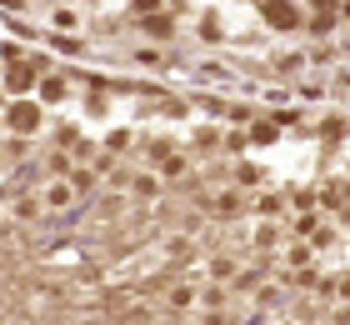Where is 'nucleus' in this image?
<instances>
[{
    "mask_svg": "<svg viewBox=\"0 0 350 325\" xmlns=\"http://www.w3.org/2000/svg\"><path fill=\"white\" fill-rule=\"evenodd\" d=\"M45 125V110H40V101H10V110H5V130L10 135H36V130Z\"/></svg>",
    "mask_w": 350,
    "mask_h": 325,
    "instance_id": "nucleus-1",
    "label": "nucleus"
},
{
    "mask_svg": "<svg viewBox=\"0 0 350 325\" xmlns=\"http://www.w3.org/2000/svg\"><path fill=\"white\" fill-rule=\"evenodd\" d=\"M40 200L51 216H66V210H75V200H81V190H75L70 175H55V181H45L40 185Z\"/></svg>",
    "mask_w": 350,
    "mask_h": 325,
    "instance_id": "nucleus-2",
    "label": "nucleus"
},
{
    "mask_svg": "<svg viewBox=\"0 0 350 325\" xmlns=\"http://www.w3.org/2000/svg\"><path fill=\"white\" fill-rule=\"evenodd\" d=\"M200 205L211 210L215 220H235V216H245V205H250V200H245V190H241V185H230V190H220V195H205Z\"/></svg>",
    "mask_w": 350,
    "mask_h": 325,
    "instance_id": "nucleus-3",
    "label": "nucleus"
},
{
    "mask_svg": "<svg viewBox=\"0 0 350 325\" xmlns=\"http://www.w3.org/2000/svg\"><path fill=\"white\" fill-rule=\"evenodd\" d=\"M30 86H40V65H25V60H15L10 70H5V90L21 101V95L30 90Z\"/></svg>",
    "mask_w": 350,
    "mask_h": 325,
    "instance_id": "nucleus-4",
    "label": "nucleus"
},
{
    "mask_svg": "<svg viewBox=\"0 0 350 325\" xmlns=\"http://www.w3.org/2000/svg\"><path fill=\"white\" fill-rule=\"evenodd\" d=\"M185 170H190V160H185V155H175V151L155 155V175H161V181H185Z\"/></svg>",
    "mask_w": 350,
    "mask_h": 325,
    "instance_id": "nucleus-5",
    "label": "nucleus"
},
{
    "mask_svg": "<svg viewBox=\"0 0 350 325\" xmlns=\"http://www.w3.org/2000/svg\"><path fill=\"white\" fill-rule=\"evenodd\" d=\"M40 216H45V200H40V195H21V200L10 205V220H15V225H30V220H40Z\"/></svg>",
    "mask_w": 350,
    "mask_h": 325,
    "instance_id": "nucleus-6",
    "label": "nucleus"
},
{
    "mask_svg": "<svg viewBox=\"0 0 350 325\" xmlns=\"http://www.w3.org/2000/svg\"><path fill=\"white\" fill-rule=\"evenodd\" d=\"M165 300H170V311H190V305H200V285H190V281H175L165 290Z\"/></svg>",
    "mask_w": 350,
    "mask_h": 325,
    "instance_id": "nucleus-7",
    "label": "nucleus"
},
{
    "mask_svg": "<svg viewBox=\"0 0 350 325\" xmlns=\"http://www.w3.org/2000/svg\"><path fill=\"white\" fill-rule=\"evenodd\" d=\"M226 305H230V285H220V281L200 285V311H226Z\"/></svg>",
    "mask_w": 350,
    "mask_h": 325,
    "instance_id": "nucleus-8",
    "label": "nucleus"
},
{
    "mask_svg": "<svg viewBox=\"0 0 350 325\" xmlns=\"http://www.w3.org/2000/svg\"><path fill=\"white\" fill-rule=\"evenodd\" d=\"M265 21L270 25H300V10L291 0H265Z\"/></svg>",
    "mask_w": 350,
    "mask_h": 325,
    "instance_id": "nucleus-9",
    "label": "nucleus"
},
{
    "mask_svg": "<svg viewBox=\"0 0 350 325\" xmlns=\"http://www.w3.org/2000/svg\"><path fill=\"white\" fill-rule=\"evenodd\" d=\"M55 101H66V80L60 75H40V105H55Z\"/></svg>",
    "mask_w": 350,
    "mask_h": 325,
    "instance_id": "nucleus-10",
    "label": "nucleus"
},
{
    "mask_svg": "<svg viewBox=\"0 0 350 325\" xmlns=\"http://www.w3.org/2000/svg\"><path fill=\"white\" fill-rule=\"evenodd\" d=\"M256 290H260V270H241L230 281V296H256Z\"/></svg>",
    "mask_w": 350,
    "mask_h": 325,
    "instance_id": "nucleus-11",
    "label": "nucleus"
},
{
    "mask_svg": "<svg viewBox=\"0 0 350 325\" xmlns=\"http://www.w3.org/2000/svg\"><path fill=\"white\" fill-rule=\"evenodd\" d=\"M131 190L140 200H155V195H161V175H131Z\"/></svg>",
    "mask_w": 350,
    "mask_h": 325,
    "instance_id": "nucleus-12",
    "label": "nucleus"
},
{
    "mask_svg": "<svg viewBox=\"0 0 350 325\" xmlns=\"http://www.w3.org/2000/svg\"><path fill=\"white\" fill-rule=\"evenodd\" d=\"M230 185H241V190L260 185V166H250V160H245V166H235V170H230Z\"/></svg>",
    "mask_w": 350,
    "mask_h": 325,
    "instance_id": "nucleus-13",
    "label": "nucleus"
},
{
    "mask_svg": "<svg viewBox=\"0 0 350 325\" xmlns=\"http://www.w3.org/2000/svg\"><path fill=\"white\" fill-rule=\"evenodd\" d=\"M211 275H215L220 285H230V281H235L241 270H235V260H230V255H215V260H211Z\"/></svg>",
    "mask_w": 350,
    "mask_h": 325,
    "instance_id": "nucleus-14",
    "label": "nucleus"
},
{
    "mask_svg": "<svg viewBox=\"0 0 350 325\" xmlns=\"http://www.w3.org/2000/svg\"><path fill=\"white\" fill-rule=\"evenodd\" d=\"M310 255H315V246H291V250H285V270H306Z\"/></svg>",
    "mask_w": 350,
    "mask_h": 325,
    "instance_id": "nucleus-15",
    "label": "nucleus"
},
{
    "mask_svg": "<svg viewBox=\"0 0 350 325\" xmlns=\"http://www.w3.org/2000/svg\"><path fill=\"white\" fill-rule=\"evenodd\" d=\"M51 25H55V30H75V25H81V15L60 5V10H51Z\"/></svg>",
    "mask_w": 350,
    "mask_h": 325,
    "instance_id": "nucleus-16",
    "label": "nucleus"
},
{
    "mask_svg": "<svg viewBox=\"0 0 350 325\" xmlns=\"http://www.w3.org/2000/svg\"><path fill=\"white\" fill-rule=\"evenodd\" d=\"M275 240H280V225H275V220H265L260 231H256V246H260V250H270Z\"/></svg>",
    "mask_w": 350,
    "mask_h": 325,
    "instance_id": "nucleus-17",
    "label": "nucleus"
},
{
    "mask_svg": "<svg viewBox=\"0 0 350 325\" xmlns=\"http://www.w3.org/2000/svg\"><path fill=\"white\" fill-rule=\"evenodd\" d=\"M125 145H131V130H110L105 135V155H120Z\"/></svg>",
    "mask_w": 350,
    "mask_h": 325,
    "instance_id": "nucleus-18",
    "label": "nucleus"
},
{
    "mask_svg": "<svg viewBox=\"0 0 350 325\" xmlns=\"http://www.w3.org/2000/svg\"><path fill=\"white\" fill-rule=\"evenodd\" d=\"M196 145H200V151H215V145H220V130H215V125L196 130Z\"/></svg>",
    "mask_w": 350,
    "mask_h": 325,
    "instance_id": "nucleus-19",
    "label": "nucleus"
},
{
    "mask_svg": "<svg viewBox=\"0 0 350 325\" xmlns=\"http://www.w3.org/2000/svg\"><path fill=\"white\" fill-rule=\"evenodd\" d=\"M256 210H260L265 220H275V216H280V195H260V200H256Z\"/></svg>",
    "mask_w": 350,
    "mask_h": 325,
    "instance_id": "nucleus-20",
    "label": "nucleus"
},
{
    "mask_svg": "<svg viewBox=\"0 0 350 325\" xmlns=\"http://www.w3.org/2000/svg\"><path fill=\"white\" fill-rule=\"evenodd\" d=\"M200 325H235L230 311H200Z\"/></svg>",
    "mask_w": 350,
    "mask_h": 325,
    "instance_id": "nucleus-21",
    "label": "nucleus"
},
{
    "mask_svg": "<svg viewBox=\"0 0 350 325\" xmlns=\"http://www.w3.org/2000/svg\"><path fill=\"white\" fill-rule=\"evenodd\" d=\"M310 246H315V250H325V246H336V225H325V231H315V235H310Z\"/></svg>",
    "mask_w": 350,
    "mask_h": 325,
    "instance_id": "nucleus-22",
    "label": "nucleus"
},
{
    "mask_svg": "<svg viewBox=\"0 0 350 325\" xmlns=\"http://www.w3.org/2000/svg\"><path fill=\"white\" fill-rule=\"evenodd\" d=\"M165 250H170V255H190V235H170Z\"/></svg>",
    "mask_w": 350,
    "mask_h": 325,
    "instance_id": "nucleus-23",
    "label": "nucleus"
},
{
    "mask_svg": "<svg viewBox=\"0 0 350 325\" xmlns=\"http://www.w3.org/2000/svg\"><path fill=\"white\" fill-rule=\"evenodd\" d=\"M146 30H150V36H170V21H165V15H150Z\"/></svg>",
    "mask_w": 350,
    "mask_h": 325,
    "instance_id": "nucleus-24",
    "label": "nucleus"
},
{
    "mask_svg": "<svg viewBox=\"0 0 350 325\" xmlns=\"http://www.w3.org/2000/svg\"><path fill=\"white\" fill-rule=\"evenodd\" d=\"M135 65H161V51H150V45H140V51H135Z\"/></svg>",
    "mask_w": 350,
    "mask_h": 325,
    "instance_id": "nucleus-25",
    "label": "nucleus"
},
{
    "mask_svg": "<svg viewBox=\"0 0 350 325\" xmlns=\"http://www.w3.org/2000/svg\"><path fill=\"white\" fill-rule=\"evenodd\" d=\"M245 140H250L245 130H230V135H226V151H245Z\"/></svg>",
    "mask_w": 350,
    "mask_h": 325,
    "instance_id": "nucleus-26",
    "label": "nucleus"
},
{
    "mask_svg": "<svg viewBox=\"0 0 350 325\" xmlns=\"http://www.w3.org/2000/svg\"><path fill=\"white\" fill-rule=\"evenodd\" d=\"M336 300L350 305V275H336Z\"/></svg>",
    "mask_w": 350,
    "mask_h": 325,
    "instance_id": "nucleus-27",
    "label": "nucleus"
},
{
    "mask_svg": "<svg viewBox=\"0 0 350 325\" xmlns=\"http://www.w3.org/2000/svg\"><path fill=\"white\" fill-rule=\"evenodd\" d=\"M135 10H155V0H135Z\"/></svg>",
    "mask_w": 350,
    "mask_h": 325,
    "instance_id": "nucleus-28",
    "label": "nucleus"
},
{
    "mask_svg": "<svg viewBox=\"0 0 350 325\" xmlns=\"http://www.w3.org/2000/svg\"><path fill=\"white\" fill-rule=\"evenodd\" d=\"M0 160H5V151H0Z\"/></svg>",
    "mask_w": 350,
    "mask_h": 325,
    "instance_id": "nucleus-29",
    "label": "nucleus"
},
{
    "mask_svg": "<svg viewBox=\"0 0 350 325\" xmlns=\"http://www.w3.org/2000/svg\"><path fill=\"white\" fill-rule=\"evenodd\" d=\"M0 125H5V120H0Z\"/></svg>",
    "mask_w": 350,
    "mask_h": 325,
    "instance_id": "nucleus-30",
    "label": "nucleus"
},
{
    "mask_svg": "<svg viewBox=\"0 0 350 325\" xmlns=\"http://www.w3.org/2000/svg\"><path fill=\"white\" fill-rule=\"evenodd\" d=\"M0 65H5V60H0Z\"/></svg>",
    "mask_w": 350,
    "mask_h": 325,
    "instance_id": "nucleus-31",
    "label": "nucleus"
}]
</instances>
